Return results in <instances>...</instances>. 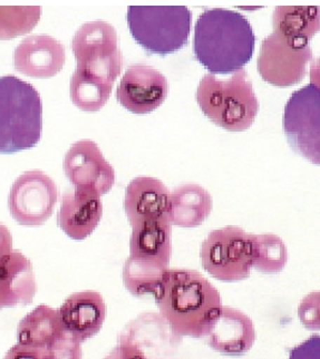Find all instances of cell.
I'll return each instance as SVG.
<instances>
[{
	"label": "cell",
	"instance_id": "cell-13",
	"mask_svg": "<svg viewBox=\"0 0 320 359\" xmlns=\"http://www.w3.org/2000/svg\"><path fill=\"white\" fill-rule=\"evenodd\" d=\"M64 172L76 190L98 196L107 194L115 183V171L100 147L91 140H81L66 153Z\"/></svg>",
	"mask_w": 320,
	"mask_h": 359
},
{
	"label": "cell",
	"instance_id": "cell-6",
	"mask_svg": "<svg viewBox=\"0 0 320 359\" xmlns=\"http://www.w3.org/2000/svg\"><path fill=\"white\" fill-rule=\"evenodd\" d=\"M196 98L204 114L227 131H246L259 113L258 97L244 69L228 79L206 74L201 79Z\"/></svg>",
	"mask_w": 320,
	"mask_h": 359
},
{
	"label": "cell",
	"instance_id": "cell-12",
	"mask_svg": "<svg viewBox=\"0 0 320 359\" xmlns=\"http://www.w3.org/2000/svg\"><path fill=\"white\" fill-rule=\"evenodd\" d=\"M58 189L48 175L39 170L25 172L15 181L8 196L13 218L25 226H39L54 212Z\"/></svg>",
	"mask_w": 320,
	"mask_h": 359
},
{
	"label": "cell",
	"instance_id": "cell-24",
	"mask_svg": "<svg viewBox=\"0 0 320 359\" xmlns=\"http://www.w3.org/2000/svg\"><path fill=\"white\" fill-rule=\"evenodd\" d=\"M39 6H0V41H9L32 32L41 20Z\"/></svg>",
	"mask_w": 320,
	"mask_h": 359
},
{
	"label": "cell",
	"instance_id": "cell-9",
	"mask_svg": "<svg viewBox=\"0 0 320 359\" xmlns=\"http://www.w3.org/2000/svg\"><path fill=\"white\" fill-rule=\"evenodd\" d=\"M17 341L41 359L83 358L81 343L66 332L60 313L49 306L36 307L20 320Z\"/></svg>",
	"mask_w": 320,
	"mask_h": 359
},
{
	"label": "cell",
	"instance_id": "cell-11",
	"mask_svg": "<svg viewBox=\"0 0 320 359\" xmlns=\"http://www.w3.org/2000/svg\"><path fill=\"white\" fill-rule=\"evenodd\" d=\"M312 60L310 45H302L274 33L263 39L258 57L261 79L278 88L298 84Z\"/></svg>",
	"mask_w": 320,
	"mask_h": 359
},
{
	"label": "cell",
	"instance_id": "cell-14",
	"mask_svg": "<svg viewBox=\"0 0 320 359\" xmlns=\"http://www.w3.org/2000/svg\"><path fill=\"white\" fill-rule=\"evenodd\" d=\"M168 79L151 66L132 65L116 90V100L134 114H147L162 105L168 96Z\"/></svg>",
	"mask_w": 320,
	"mask_h": 359
},
{
	"label": "cell",
	"instance_id": "cell-27",
	"mask_svg": "<svg viewBox=\"0 0 320 359\" xmlns=\"http://www.w3.org/2000/svg\"><path fill=\"white\" fill-rule=\"evenodd\" d=\"M289 359H320V336L312 335L291 349Z\"/></svg>",
	"mask_w": 320,
	"mask_h": 359
},
{
	"label": "cell",
	"instance_id": "cell-23",
	"mask_svg": "<svg viewBox=\"0 0 320 359\" xmlns=\"http://www.w3.org/2000/svg\"><path fill=\"white\" fill-rule=\"evenodd\" d=\"M287 262V247L278 236L253 234V267L262 273L274 275L281 272Z\"/></svg>",
	"mask_w": 320,
	"mask_h": 359
},
{
	"label": "cell",
	"instance_id": "cell-19",
	"mask_svg": "<svg viewBox=\"0 0 320 359\" xmlns=\"http://www.w3.org/2000/svg\"><path fill=\"white\" fill-rule=\"evenodd\" d=\"M206 339L212 349L221 354L241 356L255 344V326L246 313L222 306L220 315Z\"/></svg>",
	"mask_w": 320,
	"mask_h": 359
},
{
	"label": "cell",
	"instance_id": "cell-29",
	"mask_svg": "<svg viewBox=\"0 0 320 359\" xmlns=\"http://www.w3.org/2000/svg\"><path fill=\"white\" fill-rule=\"evenodd\" d=\"M4 359H41L39 355L36 354L35 351L28 348L26 346L16 344L13 346L7 354L4 357Z\"/></svg>",
	"mask_w": 320,
	"mask_h": 359
},
{
	"label": "cell",
	"instance_id": "cell-28",
	"mask_svg": "<svg viewBox=\"0 0 320 359\" xmlns=\"http://www.w3.org/2000/svg\"><path fill=\"white\" fill-rule=\"evenodd\" d=\"M13 237L7 226L0 224V264L13 253Z\"/></svg>",
	"mask_w": 320,
	"mask_h": 359
},
{
	"label": "cell",
	"instance_id": "cell-30",
	"mask_svg": "<svg viewBox=\"0 0 320 359\" xmlns=\"http://www.w3.org/2000/svg\"><path fill=\"white\" fill-rule=\"evenodd\" d=\"M310 84L320 90V56L310 65Z\"/></svg>",
	"mask_w": 320,
	"mask_h": 359
},
{
	"label": "cell",
	"instance_id": "cell-25",
	"mask_svg": "<svg viewBox=\"0 0 320 359\" xmlns=\"http://www.w3.org/2000/svg\"><path fill=\"white\" fill-rule=\"evenodd\" d=\"M298 316L307 330H320V292L307 294L301 300Z\"/></svg>",
	"mask_w": 320,
	"mask_h": 359
},
{
	"label": "cell",
	"instance_id": "cell-2",
	"mask_svg": "<svg viewBox=\"0 0 320 359\" xmlns=\"http://www.w3.org/2000/svg\"><path fill=\"white\" fill-rule=\"evenodd\" d=\"M154 297L162 318L181 337L206 338L222 309L217 288L196 270L168 269Z\"/></svg>",
	"mask_w": 320,
	"mask_h": 359
},
{
	"label": "cell",
	"instance_id": "cell-15",
	"mask_svg": "<svg viewBox=\"0 0 320 359\" xmlns=\"http://www.w3.org/2000/svg\"><path fill=\"white\" fill-rule=\"evenodd\" d=\"M65 47L52 36L33 35L17 46L15 69L25 76L51 79L65 65Z\"/></svg>",
	"mask_w": 320,
	"mask_h": 359
},
{
	"label": "cell",
	"instance_id": "cell-20",
	"mask_svg": "<svg viewBox=\"0 0 320 359\" xmlns=\"http://www.w3.org/2000/svg\"><path fill=\"white\" fill-rule=\"evenodd\" d=\"M37 292L33 266L20 251L14 250L0 264V309L27 306Z\"/></svg>",
	"mask_w": 320,
	"mask_h": 359
},
{
	"label": "cell",
	"instance_id": "cell-4",
	"mask_svg": "<svg viewBox=\"0 0 320 359\" xmlns=\"http://www.w3.org/2000/svg\"><path fill=\"white\" fill-rule=\"evenodd\" d=\"M172 255V224L168 217L132 226L130 257L123 267V283L135 297L155 294L168 270Z\"/></svg>",
	"mask_w": 320,
	"mask_h": 359
},
{
	"label": "cell",
	"instance_id": "cell-18",
	"mask_svg": "<svg viewBox=\"0 0 320 359\" xmlns=\"http://www.w3.org/2000/svg\"><path fill=\"white\" fill-rule=\"evenodd\" d=\"M170 194L160 180L140 177L131 181L125 192V213L131 226L143 221L168 217Z\"/></svg>",
	"mask_w": 320,
	"mask_h": 359
},
{
	"label": "cell",
	"instance_id": "cell-26",
	"mask_svg": "<svg viewBox=\"0 0 320 359\" xmlns=\"http://www.w3.org/2000/svg\"><path fill=\"white\" fill-rule=\"evenodd\" d=\"M104 359H149L138 341L131 337L130 332H123L117 345Z\"/></svg>",
	"mask_w": 320,
	"mask_h": 359
},
{
	"label": "cell",
	"instance_id": "cell-22",
	"mask_svg": "<svg viewBox=\"0 0 320 359\" xmlns=\"http://www.w3.org/2000/svg\"><path fill=\"white\" fill-rule=\"evenodd\" d=\"M272 26L285 39L309 45L320 32V6H278L272 15Z\"/></svg>",
	"mask_w": 320,
	"mask_h": 359
},
{
	"label": "cell",
	"instance_id": "cell-10",
	"mask_svg": "<svg viewBox=\"0 0 320 359\" xmlns=\"http://www.w3.org/2000/svg\"><path fill=\"white\" fill-rule=\"evenodd\" d=\"M282 126L291 149L320 165V90L309 84L293 92L286 103Z\"/></svg>",
	"mask_w": 320,
	"mask_h": 359
},
{
	"label": "cell",
	"instance_id": "cell-17",
	"mask_svg": "<svg viewBox=\"0 0 320 359\" xmlns=\"http://www.w3.org/2000/svg\"><path fill=\"white\" fill-rule=\"evenodd\" d=\"M103 215V204L98 194L75 190L62 196L58 222L62 231L74 240L90 237Z\"/></svg>",
	"mask_w": 320,
	"mask_h": 359
},
{
	"label": "cell",
	"instance_id": "cell-7",
	"mask_svg": "<svg viewBox=\"0 0 320 359\" xmlns=\"http://www.w3.org/2000/svg\"><path fill=\"white\" fill-rule=\"evenodd\" d=\"M128 25L142 48L166 56L187 45L192 13L185 6H130Z\"/></svg>",
	"mask_w": 320,
	"mask_h": 359
},
{
	"label": "cell",
	"instance_id": "cell-5",
	"mask_svg": "<svg viewBox=\"0 0 320 359\" xmlns=\"http://www.w3.org/2000/svg\"><path fill=\"white\" fill-rule=\"evenodd\" d=\"M43 103L33 85L18 77H0V154H13L39 144Z\"/></svg>",
	"mask_w": 320,
	"mask_h": 359
},
{
	"label": "cell",
	"instance_id": "cell-8",
	"mask_svg": "<svg viewBox=\"0 0 320 359\" xmlns=\"http://www.w3.org/2000/svg\"><path fill=\"white\" fill-rule=\"evenodd\" d=\"M200 257L204 269L218 280L247 279L253 268V234L239 226L213 230L201 245Z\"/></svg>",
	"mask_w": 320,
	"mask_h": 359
},
{
	"label": "cell",
	"instance_id": "cell-3",
	"mask_svg": "<svg viewBox=\"0 0 320 359\" xmlns=\"http://www.w3.org/2000/svg\"><path fill=\"white\" fill-rule=\"evenodd\" d=\"M255 46L253 26L238 11L206 9L196 20L193 53L212 75L242 69L253 58Z\"/></svg>",
	"mask_w": 320,
	"mask_h": 359
},
{
	"label": "cell",
	"instance_id": "cell-21",
	"mask_svg": "<svg viewBox=\"0 0 320 359\" xmlns=\"http://www.w3.org/2000/svg\"><path fill=\"white\" fill-rule=\"evenodd\" d=\"M213 209L211 194L196 183H187L170 194L168 219L172 226L196 228L208 219Z\"/></svg>",
	"mask_w": 320,
	"mask_h": 359
},
{
	"label": "cell",
	"instance_id": "cell-16",
	"mask_svg": "<svg viewBox=\"0 0 320 359\" xmlns=\"http://www.w3.org/2000/svg\"><path fill=\"white\" fill-rule=\"evenodd\" d=\"M58 313L66 332L81 344L102 330L106 305L100 292H75L68 297Z\"/></svg>",
	"mask_w": 320,
	"mask_h": 359
},
{
	"label": "cell",
	"instance_id": "cell-1",
	"mask_svg": "<svg viewBox=\"0 0 320 359\" xmlns=\"http://www.w3.org/2000/svg\"><path fill=\"white\" fill-rule=\"evenodd\" d=\"M72 49L77 62L72 101L84 112H98L109 101L124 64L116 30L103 20L86 22L74 36Z\"/></svg>",
	"mask_w": 320,
	"mask_h": 359
}]
</instances>
